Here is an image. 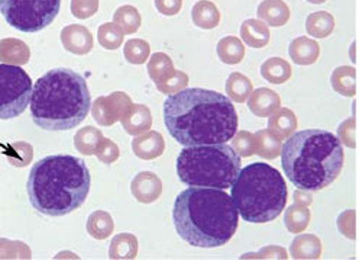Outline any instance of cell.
<instances>
[{
	"label": "cell",
	"instance_id": "obj_32",
	"mask_svg": "<svg viewBox=\"0 0 359 260\" xmlns=\"http://www.w3.org/2000/svg\"><path fill=\"white\" fill-rule=\"evenodd\" d=\"M114 24H116L123 34L130 35L141 28L142 18L137 8L130 5H123L116 9L114 15Z\"/></svg>",
	"mask_w": 359,
	"mask_h": 260
},
{
	"label": "cell",
	"instance_id": "obj_2",
	"mask_svg": "<svg viewBox=\"0 0 359 260\" xmlns=\"http://www.w3.org/2000/svg\"><path fill=\"white\" fill-rule=\"evenodd\" d=\"M172 221L178 235L190 246L215 249L232 240L239 214L223 189L191 186L177 197Z\"/></svg>",
	"mask_w": 359,
	"mask_h": 260
},
{
	"label": "cell",
	"instance_id": "obj_37",
	"mask_svg": "<svg viewBox=\"0 0 359 260\" xmlns=\"http://www.w3.org/2000/svg\"><path fill=\"white\" fill-rule=\"evenodd\" d=\"M31 249L22 242L0 238V259H31Z\"/></svg>",
	"mask_w": 359,
	"mask_h": 260
},
{
	"label": "cell",
	"instance_id": "obj_46",
	"mask_svg": "<svg viewBox=\"0 0 359 260\" xmlns=\"http://www.w3.org/2000/svg\"><path fill=\"white\" fill-rule=\"evenodd\" d=\"M309 4H313V5H320V4H325L327 2V0H307Z\"/></svg>",
	"mask_w": 359,
	"mask_h": 260
},
{
	"label": "cell",
	"instance_id": "obj_27",
	"mask_svg": "<svg viewBox=\"0 0 359 260\" xmlns=\"http://www.w3.org/2000/svg\"><path fill=\"white\" fill-rule=\"evenodd\" d=\"M255 137V155L262 159L273 160L281 151V140L269 131V129H259L254 134Z\"/></svg>",
	"mask_w": 359,
	"mask_h": 260
},
{
	"label": "cell",
	"instance_id": "obj_35",
	"mask_svg": "<svg viewBox=\"0 0 359 260\" xmlns=\"http://www.w3.org/2000/svg\"><path fill=\"white\" fill-rule=\"evenodd\" d=\"M123 37H125V34L114 22H107V24L100 25L99 31H97L99 44L106 50H118L122 46Z\"/></svg>",
	"mask_w": 359,
	"mask_h": 260
},
{
	"label": "cell",
	"instance_id": "obj_13",
	"mask_svg": "<svg viewBox=\"0 0 359 260\" xmlns=\"http://www.w3.org/2000/svg\"><path fill=\"white\" fill-rule=\"evenodd\" d=\"M122 126L129 136H141L152 126V114L149 108L142 103H132L121 118Z\"/></svg>",
	"mask_w": 359,
	"mask_h": 260
},
{
	"label": "cell",
	"instance_id": "obj_1",
	"mask_svg": "<svg viewBox=\"0 0 359 260\" xmlns=\"http://www.w3.org/2000/svg\"><path fill=\"white\" fill-rule=\"evenodd\" d=\"M164 122L170 136L184 147L223 144L238 131L232 100L208 89H183L164 102Z\"/></svg>",
	"mask_w": 359,
	"mask_h": 260
},
{
	"label": "cell",
	"instance_id": "obj_30",
	"mask_svg": "<svg viewBox=\"0 0 359 260\" xmlns=\"http://www.w3.org/2000/svg\"><path fill=\"white\" fill-rule=\"evenodd\" d=\"M175 73L171 58L164 53H154L148 63V76L155 84L163 83Z\"/></svg>",
	"mask_w": 359,
	"mask_h": 260
},
{
	"label": "cell",
	"instance_id": "obj_21",
	"mask_svg": "<svg viewBox=\"0 0 359 260\" xmlns=\"http://www.w3.org/2000/svg\"><path fill=\"white\" fill-rule=\"evenodd\" d=\"M138 256V238L133 234L122 233L111 238L109 257L114 260H132Z\"/></svg>",
	"mask_w": 359,
	"mask_h": 260
},
{
	"label": "cell",
	"instance_id": "obj_12",
	"mask_svg": "<svg viewBox=\"0 0 359 260\" xmlns=\"http://www.w3.org/2000/svg\"><path fill=\"white\" fill-rule=\"evenodd\" d=\"M61 42L67 51L76 56L88 54L95 47L93 35L83 25H69L61 31Z\"/></svg>",
	"mask_w": 359,
	"mask_h": 260
},
{
	"label": "cell",
	"instance_id": "obj_19",
	"mask_svg": "<svg viewBox=\"0 0 359 260\" xmlns=\"http://www.w3.org/2000/svg\"><path fill=\"white\" fill-rule=\"evenodd\" d=\"M241 37L248 47L262 48L269 42L268 25L259 19H246L241 27Z\"/></svg>",
	"mask_w": 359,
	"mask_h": 260
},
{
	"label": "cell",
	"instance_id": "obj_26",
	"mask_svg": "<svg viewBox=\"0 0 359 260\" xmlns=\"http://www.w3.org/2000/svg\"><path fill=\"white\" fill-rule=\"evenodd\" d=\"M291 73H293V69H291V66L285 60L280 57L268 58L261 66V76L266 82L274 84L285 83L287 80H290Z\"/></svg>",
	"mask_w": 359,
	"mask_h": 260
},
{
	"label": "cell",
	"instance_id": "obj_17",
	"mask_svg": "<svg viewBox=\"0 0 359 260\" xmlns=\"http://www.w3.org/2000/svg\"><path fill=\"white\" fill-rule=\"evenodd\" d=\"M31 58V50L18 38L0 39V61L11 66H24Z\"/></svg>",
	"mask_w": 359,
	"mask_h": 260
},
{
	"label": "cell",
	"instance_id": "obj_29",
	"mask_svg": "<svg viewBox=\"0 0 359 260\" xmlns=\"http://www.w3.org/2000/svg\"><path fill=\"white\" fill-rule=\"evenodd\" d=\"M217 56L224 64H239L245 57L243 42L238 37H224L217 42Z\"/></svg>",
	"mask_w": 359,
	"mask_h": 260
},
{
	"label": "cell",
	"instance_id": "obj_9",
	"mask_svg": "<svg viewBox=\"0 0 359 260\" xmlns=\"http://www.w3.org/2000/svg\"><path fill=\"white\" fill-rule=\"evenodd\" d=\"M32 89V80L24 69L0 64V119H12L24 112Z\"/></svg>",
	"mask_w": 359,
	"mask_h": 260
},
{
	"label": "cell",
	"instance_id": "obj_22",
	"mask_svg": "<svg viewBox=\"0 0 359 260\" xmlns=\"http://www.w3.org/2000/svg\"><path fill=\"white\" fill-rule=\"evenodd\" d=\"M191 18L194 25L201 30H213L220 24V12L217 6L209 0H200L194 5Z\"/></svg>",
	"mask_w": 359,
	"mask_h": 260
},
{
	"label": "cell",
	"instance_id": "obj_8",
	"mask_svg": "<svg viewBox=\"0 0 359 260\" xmlns=\"http://www.w3.org/2000/svg\"><path fill=\"white\" fill-rule=\"evenodd\" d=\"M61 0H0V12L6 22L20 32L47 28L60 13Z\"/></svg>",
	"mask_w": 359,
	"mask_h": 260
},
{
	"label": "cell",
	"instance_id": "obj_38",
	"mask_svg": "<svg viewBox=\"0 0 359 260\" xmlns=\"http://www.w3.org/2000/svg\"><path fill=\"white\" fill-rule=\"evenodd\" d=\"M232 147L241 157H251L255 155V137L250 131H236L232 137Z\"/></svg>",
	"mask_w": 359,
	"mask_h": 260
},
{
	"label": "cell",
	"instance_id": "obj_14",
	"mask_svg": "<svg viewBox=\"0 0 359 260\" xmlns=\"http://www.w3.org/2000/svg\"><path fill=\"white\" fill-rule=\"evenodd\" d=\"M133 155L142 160H154L163 156L165 150L164 137L158 131H147L132 141Z\"/></svg>",
	"mask_w": 359,
	"mask_h": 260
},
{
	"label": "cell",
	"instance_id": "obj_34",
	"mask_svg": "<svg viewBox=\"0 0 359 260\" xmlns=\"http://www.w3.org/2000/svg\"><path fill=\"white\" fill-rule=\"evenodd\" d=\"M284 223L290 233H303L310 223V209L306 205H291L284 215Z\"/></svg>",
	"mask_w": 359,
	"mask_h": 260
},
{
	"label": "cell",
	"instance_id": "obj_31",
	"mask_svg": "<svg viewBox=\"0 0 359 260\" xmlns=\"http://www.w3.org/2000/svg\"><path fill=\"white\" fill-rule=\"evenodd\" d=\"M332 88L342 96H355L356 93V72L353 67L342 66L332 73Z\"/></svg>",
	"mask_w": 359,
	"mask_h": 260
},
{
	"label": "cell",
	"instance_id": "obj_24",
	"mask_svg": "<svg viewBox=\"0 0 359 260\" xmlns=\"http://www.w3.org/2000/svg\"><path fill=\"white\" fill-rule=\"evenodd\" d=\"M103 138L104 137L100 133V129L87 125L76 133L74 145L84 156H93V155L96 156L97 150L103 143Z\"/></svg>",
	"mask_w": 359,
	"mask_h": 260
},
{
	"label": "cell",
	"instance_id": "obj_16",
	"mask_svg": "<svg viewBox=\"0 0 359 260\" xmlns=\"http://www.w3.org/2000/svg\"><path fill=\"white\" fill-rule=\"evenodd\" d=\"M290 58L299 66H310L319 58L320 46L316 41L309 37H299L290 42L288 47Z\"/></svg>",
	"mask_w": 359,
	"mask_h": 260
},
{
	"label": "cell",
	"instance_id": "obj_6",
	"mask_svg": "<svg viewBox=\"0 0 359 260\" xmlns=\"http://www.w3.org/2000/svg\"><path fill=\"white\" fill-rule=\"evenodd\" d=\"M231 188V198L246 223L273 221L287 205L288 189L283 175L262 162L241 169Z\"/></svg>",
	"mask_w": 359,
	"mask_h": 260
},
{
	"label": "cell",
	"instance_id": "obj_43",
	"mask_svg": "<svg viewBox=\"0 0 359 260\" xmlns=\"http://www.w3.org/2000/svg\"><path fill=\"white\" fill-rule=\"evenodd\" d=\"M183 0H155V8L165 16H174L182 11Z\"/></svg>",
	"mask_w": 359,
	"mask_h": 260
},
{
	"label": "cell",
	"instance_id": "obj_18",
	"mask_svg": "<svg viewBox=\"0 0 359 260\" xmlns=\"http://www.w3.org/2000/svg\"><path fill=\"white\" fill-rule=\"evenodd\" d=\"M257 13L262 22L269 27H284L291 16L290 8L283 0H264Z\"/></svg>",
	"mask_w": 359,
	"mask_h": 260
},
{
	"label": "cell",
	"instance_id": "obj_20",
	"mask_svg": "<svg viewBox=\"0 0 359 260\" xmlns=\"http://www.w3.org/2000/svg\"><path fill=\"white\" fill-rule=\"evenodd\" d=\"M268 128L280 140H287L290 136H293L297 128L296 114L288 108H278L274 114L269 115Z\"/></svg>",
	"mask_w": 359,
	"mask_h": 260
},
{
	"label": "cell",
	"instance_id": "obj_5",
	"mask_svg": "<svg viewBox=\"0 0 359 260\" xmlns=\"http://www.w3.org/2000/svg\"><path fill=\"white\" fill-rule=\"evenodd\" d=\"M34 122L47 131L80 125L92 108L86 79L70 69H54L35 82L31 96Z\"/></svg>",
	"mask_w": 359,
	"mask_h": 260
},
{
	"label": "cell",
	"instance_id": "obj_10",
	"mask_svg": "<svg viewBox=\"0 0 359 260\" xmlns=\"http://www.w3.org/2000/svg\"><path fill=\"white\" fill-rule=\"evenodd\" d=\"M130 105L132 100L126 93L114 92L107 96L97 98L92 105V114L99 125L110 126L121 121Z\"/></svg>",
	"mask_w": 359,
	"mask_h": 260
},
{
	"label": "cell",
	"instance_id": "obj_7",
	"mask_svg": "<svg viewBox=\"0 0 359 260\" xmlns=\"http://www.w3.org/2000/svg\"><path fill=\"white\" fill-rule=\"evenodd\" d=\"M241 169V156L226 143L186 147L177 157L178 179L187 186L229 189Z\"/></svg>",
	"mask_w": 359,
	"mask_h": 260
},
{
	"label": "cell",
	"instance_id": "obj_40",
	"mask_svg": "<svg viewBox=\"0 0 359 260\" xmlns=\"http://www.w3.org/2000/svg\"><path fill=\"white\" fill-rule=\"evenodd\" d=\"M72 13L79 19L92 18L99 9V0H72Z\"/></svg>",
	"mask_w": 359,
	"mask_h": 260
},
{
	"label": "cell",
	"instance_id": "obj_33",
	"mask_svg": "<svg viewBox=\"0 0 359 260\" xmlns=\"http://www.w3.org/2000/svg\"><path fill=\"white\" fill-rule=\"evenodd\" d=\"M252 91V82L241 73H232L226 80V93L236 103H243Z\"/></svg>",
	"mask_w": 359,
	"mask_h": 260
},
{
	"label": "cell",
	"instance_id": "obj_44",
	"mask_svg": "<svg viewBox=\"0 0 359 260\" xmlns=\"http://www.w3.org/2000/svg\"><path fill=\"white\" fill-rule=\"evenodd\" d=\"M339 140L344 141L348 147H355V118L345 121L339 128Z\"/></svg>",
	"mask_w": 359,
	"mask_h": 260
},
{
	"label": "cell",
	"instance_id": "obj_41",
	"mask_svg": "<svg viewBox=\"0 0 359 260\" xmlns=\"http://www.w3.org/2000/svg\"><path fill=\"white\" fill-rule=\"evenodd\" d=\"M12 156L9 157L11 163L13 166L22 167L29 164V162L32 160V147L27 143H16L12 144Z\"/></svg>",
	"mask_w": 359,
	"mask_h": 260
},
{
	"label": "cell",
	"instance_id": "obj_11",
	"mask_svg": "<svg viewBox=\"0 0 359 260\" xmlns=\"http://www.w3.org/2000/svg\"><path fill=\"white\" fill-rule=\"evenodd\" d=\"M133 198L141 204H152L161 197L163 182L152 171H142L130 183Z\"/></svg>",
	"mask_w": 359,
	"mask_h": 260
},
{
	"label": "cell",
	"instance_id": "obj_3",
	"mask_svg": "<svg viewBox=\"0 0 359 260\" xmlns=\"http://www.w3.org/2000/svg\"><path fill=\"white\" fill-rule=\"evenodd\" d=\"M90 185L92 178L81 159L53 155L41 159L31 169L28 197L39 214L62 216L86 202Z\"/></svg>",
	"mask_w": 359,
	"mask_h": 260
},
{
	"label": "cell",
	"instance_id": "obj_15",
	"mask_svg": "<svg viewBox=\"0 0 359 260\" xmlns=\"http://www.w3.org/2000/svg\"><path fill=\"white\" fill-rule=\"evenodd\" d=\"M250 96H251L248 100L250 111L259 118H266L271 114H274L281 105L280 95L266 88L255 89Z\"/></svg>",
	"mask_w": 359,
	"mask_h": 260
},
{
	"label": "cell",
	"instance_id": "obj_25",
	"mask_svg": "<svg viewBox=\"0 0 359 260\" xmlns=\"http://www.w3.org/2000/svg\"><path fill=\"white\" fill-rule=\"evenodd\" d=\"M86 228L87 233L93 238H96V240H106V238L114 233L115 223L109 212L95 211L88 215Z\"/></svg>",
	"mask_w": 359,
	"mask_h": 260
},
{
	"label": "cell",
	"instance_id": "obj_28",
	"mask_svg": "<svg viewBox=\"0 0 359 260\" xmlns=\"http://www.w3.org/2000/svg\"><path fill=\"white\" fill-rule=\"evenodd\" d=\"M334 30V18L325 12L319 11L307 16L306 19V31L313 38H326Z\"/></svg>",
	"mask_w": 359,
	"mask_h": 260
},
{
	"label": "cell",
	"instance_id": "obj_36",
	"mask_svg": "<svg viewBox=\"0 0 359 260\" xmlns=\"http://www.w3.org/2000/svg\"><path fill=\"white\" fill-rule=\"evenodd\" d=\"M123 54L126 61L130 64H144L151 56V47L145 39L133 38L125 44Z\"/></svg>",
	"mask_w": 359,
	"mask_h": 260
},
{
	"label": "cell",
	"instance_id": "obj_39",
	"mask_svg": "<svg viewBox=\"0 0 359 260\" xmlns=\"http://www.w3.org/2000/svg\"><path fill=\"white\" fill-rule=\"evenodd\" d=\"M187 84H189V76L183 72L175 70V73L170 79H167L163 83L156 84V89H158L163 93H165V95H174L180 91L186 89Z\"/></svg>",
	"mask_w": 359,
	"mask_h": 260
},
{
	"label": "cell",
	"instance_id": "obj_4",
	"mask_svg": "<svg viewBox=\"0 0 359 260\" xmlns=\"http://www.w3.org/2000/svg\"><path fill=\"white\" fill-rule=\"evenodd\" d=\"M281 166L297 189L307 192L329 186L344 167L342 143L325 129H303L281 147Z\"/></svg>",
	"mask_w": 359,
	"mask_h": 260
},
{
	"label": "cell",
	"instance_id": "obj_23",
	"mask_svg": "<svg viewBox=\"0 0 359 260\" xmlns=\"http://www.w3.org/2000/svg\"><path fill=\"white\" fill-rule=\"evenodd\" d=\"M290 254L294 259H319L322 254L319 237L313 234L297 235L290 247Z\"/></svg>",
	"mask_w": 359,
	"mask_h": 260
},
{
	"label": "cell",
	"instance_id": "obj_45",
	"mask_svg": "<svg viewBox=\"0 0 359 260\" xmlns=\"http://www.w3.org/2000/svg\"><path fill=\"white\" fill-rule=\"evenodd\" d=\"M294 200H296V204H302V205H310V204H311L310 195L306 193L303 189H299V190L294 193Z\"/></svg>",
	"mask_w": 359,
	"mask_h": 260
},
{
	"label": "cell",
	"instance_id": "obj_42",
	"mask_svg": "<svg viewBox=\"0 0 359 260\" xmlns=\"http://www.w3.org/2000/svg\"><path fill=\"white\" fill-rule=\"evenodd\" d=\"M119 156H121V150L118 144L111 141L110 138H103V143L97 150L96 157L104 164H111L119 159Z\"/></svg>",
	"mask_w": 359,
	"mask_h": 260
}]
</instances>
